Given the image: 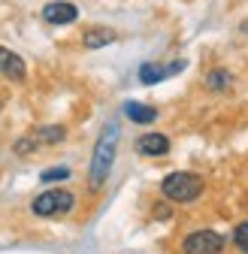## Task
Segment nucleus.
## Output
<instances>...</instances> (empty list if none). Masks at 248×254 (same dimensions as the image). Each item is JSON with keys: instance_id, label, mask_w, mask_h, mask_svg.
<instances>
[{"instance_id": "1", "label": "nucleus", "mask_w": 248, "mask_h": 254, "mask_svg": "<svg viewBox=\"0 0 248 254\" xmlns=\"http://www.w3.org/2000/svg\"><path fill=\"white\" fill-rule=\"evenodd\" d=\"M115 148H118V124H106L94 145V154H91V173H88L91 190H100L106 185L112 164H115Z\"/></svg>"}, {"instance_id": "2", "label": "nucleus", "mask_w": 248, "mask_h": 254, "mask_svg": "<svg viewBox=\"0 0 248 254\" xmlns=\"http://www.w3.org/2000/svg\"><path fill=\"white\" fill-rule=\"evenodd\" d=\"M164 197L176 200V203H191L203 194V179L194 176V173H170L161 185Z\"/></svg>"}, {"instance_id": "3", "label": "nucleus", "mask_w": 248, "mask_h": 254, "mask_svg": "<svg viewBox=\"0 0 248 254\" xmlns=\"http://www.w3.org/2000/svg\"><path fill=\"white\" fill-rule=\"evenodd\" d=\"M76 206V197L70 190H46L34 200V215H43V218H52V215H67L70 209Z\"/></svg>"}, {"instance_id": "4", "label": "nucleus", "mask_w": 248, "mask_h": 254, "mask_svg": "<svg viewBox=\"0 0 248 254\" xmlns=\"http://www.w3.org/2000/svg\"><path fill=\"white\" fill-rule=\"evenodd\" d=\"M221 248H224V239L215 230H197L182 245L185 254H221Z\"/></svg>"}, {"instance_id": "5", "label": "nucleus", "mask_w": 248, "mask_h": 254, "mask_svg": "<svg viewBox=\"0 0 248 254\" xmlns=\"http://www.w3.org/2000/svg\"><path fill=\"white\" fill-rule=\"evenodd\" d=\"M43 18L49 24H73L79 18V9L73 3H64V0H55V3L43 6Z\"/></svg>"}, {"instance_id": "6", "label": "nucleus", "mask_w": 248, "mask_h": 254, "mask_svg": "<svg viewBox=\"0 0 248 254\" xmlns=\"http://www.w3.org/2000/svg\"><path fill=\"white\" fill-rule=\"evenodd\" d=\"M182 67H185V61H176V64H170V67H158V64H142V67H139V82H142V85H158L161 79L179 73Z\"/></svg>"}, {"instance_id": "7", "label": "nucleus", "mask_w": 248, "mask_h": 254, "mask_svg": "<svg viewBox=\"0 0 248 254\" xmlns=\"http://www.w3.org/2000/svg\"><path fill=\"white\" fill-rule=\"evenodd\" d=\"M136 151L139 154H148V157H161V154L170 151V139L164 133H145V136H139Z\"/></svg>"}, {"instance_id": "8", "label": "nucleus", "mask_w": 248, "mask_h": 254, "mask_svg": "<svg viewBox=\"0 0 248 254\" xmlns=\"http://www.w3.org/2000/svg\"><path fill=\"white\" fill-rule=\"evenodd\" d=\"M0 73H3L6 79H15V82L24 79V61L15 52L3 49V46H0Z\"/></svg>"}, {"instance_id": "9", "label": "nucleus", "mask_w": 248, "mask_h": 254, "mask_svg": "<svg viewBox=\"0 0 248 254\" xmlns=\"http://www.w3.org/2000/svg\"><path fill=\"white\" fill-rule=\"evenodd\" d=\"M124 115H127L133 124H151L154 118H158V109H151V106H145V103H124Z\"/></svg>"}, {"instance_id": "10", "label": "nucleus", "mask_w": 248, "mask_h": 254, "mask_svg": "<svg viewBox=\"0 0 248 254\" xmlns=\"http://www.w3.org/2000/svg\"><path fill=\"white\" fill-rule=\"evenodd\" d=\"M85 49H100V46H109V43H115V34L112 30H103V27H94V30H88L85 34Z\"/></svg>"}, {"instance_id": "11", "label": "nucleus", "mask_w": 248, "mask_h": 254, "mask_svg": "<svg viewBox=\"0 0 248 254\" xmlns=\"http://www.w3.org/2000/svg\"><path fill=\"white\" fill-rule=\"evenodd\" d=\"M206 85H209L212 91H224L227 85H233V76H230L227 70H212V73L206 76Z\"/></svg>"}, {"instance_id": "12", "label": "nucleus", "mask_w": 248, "mask_h": 254, "mask_svg": "<svg viewBox=\"0 0 248 254\" xmlns=\"http://www.w3.org/2000/svg\"><path fill=\"white\" fill-rule=\"evenodd\" d=\"M64 127H43L40 130V142H64Z\"/></svg>"}, {"instance_id": "13", "label": "nucleus", "mask_w": 248, "mask_h": 254, "mask_svg": "<svg viewBox=\"0 0 248 254\" xmlns=\"http://www.w3.org/2000/svg\"><path fill=\"white\" fill-rule=\"evenodd\" d=\"M64 179H70V170L67 167H52V170H46L40 176V182H64Z\"/></svg>"}, {"instance_id": "14", "label": "nucleus", "mask_w": 248, "mask_h": 254, "mask_svg": "<svg viewBox=\"0 0 248 254\" xmlns=\"http://www.w3.org/2000/svg\"><path fill=\"white\" fill-rule=\"evenodd\" d=\"M233 242H236V248H239V251H245V254H248V221L236 227V233H233Z\"/></svg>"}, {"instance_id": "15", "label": "nucleus", "mask_w": 248, "mask_h": 254, "mask_svg": "<svg viewBox=\"0 0 248 254\" xmlns=\"http://www.w3.org/2000/svg\"><path fill=\"white\" fill-rule=\"evenodd\" d=\"M242 30H245V34H248V21H245V24H242Z\"/></svg>"}]
</instances>
